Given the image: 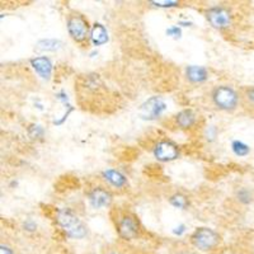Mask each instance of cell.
<instances>
[{
    "instance_id": "1",
    "label": "cell",
    "mask_w": 254,
    "mask_h": 254,
    "mask_svg": "<svg viewBox=\"0 0 254 254\" xmlns=\"http://www.w3.org/2000/svg\"><path fill=\"white\" fill-rule=\"evenodd\" d=\"M58 224L61 226L67 237L72 239H81L87 235V226L69 208H61L58 211Z\"/></svg>"
},
{
    "instance_id": "2",
    "label": "cell",
    "mask_w": 254,
    "mask_h": 254,
    "mask_svg": "<svg viewBox=\"0 0 254 254\" xmlns=\"http://www.w3.org/2000/svg\"><path fill=\"white\" fill-rule=\"evenodd\" d=\"M212 101L215 106L222 111H233L237 108L239 95L231 87L221 85L215 88L212 92Z\"/></svg>"
},
{
    "instance_id": "3",
    "label": "cell",
    "mask_w": 254,
    "mask_h": 254,
    "mask_svg": "<svg viewBox=\"0 0 254 254\" xmlns=\"http://www.w3.org/2000/svg\"><path fill=\"white\" fill-rule=\"evenodd\" d=\"M190 240L196 248L201 249V251H210L219 244L220 237L212 229L198 228L192 234Z\"/></svg>"
},
{
    "instance_id": "4",
    "label": "cell",
    "mask_w": 254,
    "mask_h": 254,
    "mask_svg": "<svg viewBox=\"0 0 254 254\" xmlns=\"http://www.w3.org/2000/svg\"><path fill=\"white\" fill-rule=\"evenodd\" d=\"M165 110H167V104L164 99L160 97H151L140 106L139 115L141 119L153 121V120L159 119Z\"/></svg>"
},
{
    "instance_id": "5",
    "label": "cell",
    "mask_w": 254,
    "mask_h": 254,
    "mask_svg": "<svg viewBox=\"0 0 254 254\" xmlns=\"http://www.w3.org/2000/svg\"><path fill=\"white\" fill-rule=\"evenodd\" d=\"M206 17L210 24L215 28H228L231 24V14L228 9L222 6H212L206 12Z\"/></svg>"
},
{
    "instance_id": "6",
    "label": "cell",
    "mask_w": 254,
    "mask_h": 254,
    "mask_svg": "<svg viewBox=\"0 0 254 254\" xmlns=\"http://www.w3.org/2000/svg\"><path fill=\"white\" fill-rule=\"evenodd\" d=\"M154 155L160 162H172L178 158V146L174 142L163 140V141H159L154 147Z\"/></svg>"
},
{
    "instance_id": "7",
    "label": "cell",
    "mask_w": 254,
    "mask_h": 254,
    "mask_svg": "<svg viewBox=\"0 0 254 254\" xmlns=\"http://www.w3.org/2000/svg\"><path fill=\"white\" fill-rule=\"evenodd\" d=\"M119 234L120 237L124 238L126 240L133 239L139 233V221L133 215H125L121 220L119 221Z\"/></svg>"
},
{
    "instance_id": "8",
    "label": "cell",
    "mask_w": 254,
    "mask_h": 254,
    "mask_svg": "<svg viewBox=\"0 0 254 254\" xmlns=\"http://www.w3.org/2000/svg\"><path fill=\"white\" fill-rule=\"evenodd\" d=\"M88 23L80 15H71L67 19V31L75 41H83L88 36Z\"/></svg>"
},
{
    "instance_id": "9",
    "label": "cell",
    "mask_w": 254,
    "mask_h": 254,
    "mask_svg": "<svg viewBox=\"0 0 254 254\" xmlns=\"http://www.w3.org/2000/svg\"><path fill=\"white\" fill-rule=\"evenodd\" d=\"M111 201H112V196L107 190H104L102 187H97L94 190H90L89 193V202L92 207L94 208H103L110 206Z\"/></svg>"
},
{
    "instance_id": "10",
    "label": "cell",
    "mask_w": 254,
    "mask_h": 254,
    "mask_svg": "<svg viewBox=\"0 0 254 254\" xmlns=\"http://www.w3.org/2000/svg\"><path fill=\"white\" fill-rule=\"evenodd\" d=\"M32 67L35 69V71L37 72L41 78L44 79H50L52 72V63L49 58H35L31 60Z\"/></svg>"
},
{
    "instance_id": "11",
    "label": "cell",
    "mask_w": 254,
    "mask_h": 254,
    "mask_svg": "<svg viewBox=\"0 0 254 254\" xmlns=\"http://www.w3.org/2000/svg\"><path fill=\"white\" fill-rule=\"evenodd\" d=\"M186 75L190 83H202L207 79L208 72L206 67L197 66V65H190L186 69Z\"/></svg>"
},
{
    "instance_id": "12",
    "label": "cell",
    "mask_w": 254,
    "mask_h": 254,
    "mask_svg": "<svg viewBox=\"0 0 254 254\" xmlns=\"http://www.w3.org/2000/svg\"><path fill=\"white\" fill-rule=\"evenodd\" d=\"M90 40H92L94 46H102V45L107 44V29L104 28V26H102L101 23H95L90 31Z\"/></svg>"
},
{
    "instance_id": "13",
    "label": "cell",
    "mask_w": 254,
    "mask_h": 254,
    "mask_svg": "<svg viewBox=\"0 0 254 254\" xmlns=\"http://www.w3.org/2000/svg\"><path fill=\"white\" fill-rule=\"evenodd\" d=\"M103 178L110 183L111 186L116 188H122L127 185L126 177L122 173H120L119 171H115V169H107V171L103 172Z\"/></svg>"
},
{
    "instance_id": "14",
    "label": "cell",
    "mask_w": 254,
    "mask_h": 254,
    "mask_svg": "<svg viewBox=\"0 0 254 254\" xmlns=\"http://www.w3.org/2000/svg\"><path fill=\"white\" fill-rule=\"evenodd\" d=\"M176 121L179 127L188 128V127H190L194 124V121H196V116H194V113L190 110L181 111V112L176 116Z\"/></svg>"
},
{
    "instance_id": "15",
    "label": "cell",
    "mask_w": 254,
    "mask_h": 254,
    "mask_svg": "<svg viewBox=\"0 0 254 254\" xmlns=\"http://www.w3.org/2000/svg\"><path fill=\"white\" fill-rule=\"evenodd\" d=\"M61 47L60 41L56 40H42L37 44L38 50H46V51H56Z\"/></svg>"
},
{
    "instance_id": "16",
    "label": "cell",
    "mask_w": 254,
    "mask_h": 254,
    "mask_svg": "<svg viewBox=\"0 0 254 254\" xmlns=\"http://www.w3.org/2000/svg\"><path fill=\"white\" fill-rule=\"evenodd\" d=\"M231 149H233V151H234L235 155L238 156H247L249 154V151H251V149H249V146L247 144H244V142L239 141V140H235V141H233V144H231Z\"/></svg>"
},
{
    "instance_id": "17",
    "label": "cell",
    "mask_w": 254,
    "mask_h": 254,
    "mask_svg": "<svg viewBox=\"0 0 254 254\" xmlns=\"http://www.w3.org/2000/svg\"><path fill=\"white\" fill-rule=\"evenodd\" d=\"M169 202H171L172 206H174V207L177 208H186L188 206V201L187 198H186L183 194H174V196H172L171 198H169Z\"/></svg>"
},
{
    "instance_id": "18",
    "label": "cell",
    "mask_w": 254,
    "mask_h": 254,
    "mask_svg": "<svg viewBox=\"0 0 254 254\" xmlns=\"http://www.w3.org/2000/svg\"><path fill=\"white\" fill-rule=\"evenodd\" d=\"M244 101L249 107L254 108V87H248L244 89Z\"/></svg>"
},
{
    "instance_id": "19",
    "label": "cell",
    "mask_w": 254,
    "mask_h": 254,
    "mask_svg": "<svg viewBox=\"0 0 254 254\" xmlns=\"http://www.w3.org/2000/svg\"><path fill=\"white\" fill-rule=\"evenodd\" d=\"M150 4L154 6H159V8H171V6H177L179 3L178 1H167V0L160 1L158 0V1H150Z\"/></svg>"
},
{
    "instance_id": "20",
    "label": "cell",
    "mask_w": 254,
    "mask_h": 254,
    "mask_svg": "<svg viewBox=\"0 0 254 254\" xmlns=\"http://www.w3.org/2000/svg\"><path fill=\"white\" fill-rule=\"evenodd\" d=\"M238 197H239L240 201H242V202H244V203H248V202H251V201H252V196H251V193H249V190H244V188H243V190H240L239 192H238Z\"/></svg>"
},
{
    "instance_id": "21",
    "label": "cell",
    "mask_w": 254,
    "mask_h": 254,
    "mask_svg": "<svg viewBox=\"0 0 254 254\" xmlns=\"http://www.w3.org/2000/svg\"><path fill=\"white\" fill-rule=\"evenodd\" d=\"M167 35L172 36V37L179 38L181 37V29H179L178 27L173 26V27H171V28L167 29Z\"/></svg>"
},
{
    "instance_id": "22",
    "label": "cell",
    "mask_w": 254,
    "mask_h": 254,
    "mask_svg": "<svg viewBox=\"0 0 254 254\" xmlns=\"http://www.w3.org/2000/svg\"><path fill=\"white\" fill-rule=\"evenodd\" d=\"M29 130L35 131V133L31 136L32 139H36V137H41V136L44 135V130H42V127H41V126H31V127H29Z\"/></svg>"
},
{
    "instance_id": "23",
    "label": "cell",
    "mask_w": 254,
    "mask_h": 254,
    "mask_svg": "<svg viewBox=\"0 0 254 254\" xmlns=\"http://www.w3.org/2000/svg\"><path fill=\"white\" fill-rule=\"evenodd\" d=\"M0 254H13V251L9 247L1 246L0 247Z\"/></svg>"
},
{
    "instance_id": "24",
    "label": "cell",
    "mask_w": 254,
    "mask_h": 254,
    "mask_svg": "<svg viewBox=\"0 0 254 254\" xmlns=\"http://www.w3.org/2000/svg\"><path fill=\"white\" fill-rule=\"evenodd\" d=\"M24 228H29V230H35L36 229V225L35 224H33V222H31V221H28V222H26V224H24Z\"/></svg>"
},
{
    "instance_id": "25",
    "label": "cell",
    "mask_w": 254,
    "mask_h": 254,
    "mask_svg": "<svg viewBox=\"0 0 254 254\" xmlns=\"http://www.w3.org/2000/svg\"><path fill=\"white\" fill-rule=\"evenodd\" d=\"M186 226L185 225H181L179 226V228H177V230H174V234H178V235H181L183 233V231L186 230Z\"/></svg>"
},
{
    "instance_id": "26",
    "label": "cell",
    "mask_w": 254,
    "mask_h": 254,
    "mask_svg": "<svg viewBox=\"0 0 254 254\" xmlns=\"http://www.w3.org/2000/svg\"><path fill=\"white\" fill-rule=\"evenodd\" d=\"M179 24H183V26H185V27H187V26H190V22H188V23H187V22H181V23H179Z\"/></svg>"
},
{
    "instance_id": "27",
    "label": "cell",
    "mask_w": 254,
    "mask_h": 254,
    "mask_svg": "<svg viewBox=\"0 0 254 254\" xmlns=\"http://www.w3.org/2000/svg\"><path fill=\"white\" fill-rule=\"evenodd\" d=\"M111 254H115V253H111Z\"/></svg>"
},
{
    "instance_id": "28",
    "label": "cell",
    "mask_w": 254,
    "mask_h": 254,
    "mask_svg": "<svg viewBox=\"0 0 254 254\" xmlns=\"http://www.w3.org/2000/svg\"><path fill=\"white\" fill-rule=\"evenodd\" d=\"M185 254H186V253H185Z\"/></svg>"
}]
</instances>
